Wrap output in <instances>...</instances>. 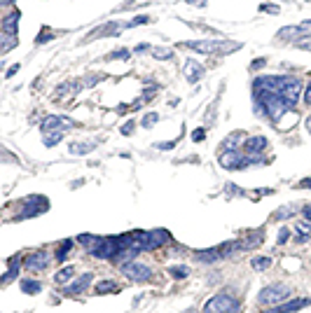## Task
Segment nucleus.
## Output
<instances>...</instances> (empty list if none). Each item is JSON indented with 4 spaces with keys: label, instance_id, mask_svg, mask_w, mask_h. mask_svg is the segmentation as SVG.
I'll return each instance as SVG.
<instances>
[{
    "label": "nucleus",
    "instance_id": "39448f33",
    "mask_svg": "<svg viewBox=\"0 0 311 313\" xmlns=\"http://www.w3.org/2000/svg\"><path fill=\"white\" fill-rule=\"evenodd\" d=\"M122 274L134 283H143V281H150L152 269L148 267V264H138V262L131 260V262H127V264H122Z\"/></svg>",
    "mask_w": 311,
    "mask_h": 313
},
{
    "label": "nucleus",
    "instance_id": "412c9836",
    "mask_svg": "<svg viewBox=\"0 0 311 313\" xmlns=\"http://www.w3.org/2000/svg\"><path fill=\"white\" fill-rule=\"evenodd\" d=\"M251 267L255 269V271H265V269L272 267V260H269V257H253Z\"/></svg>",
    "mask_w": 311,
    "mask_h": 313
},
{
    "label": "nucleus",
    "instance_id": "e433bc0d",
    "mask_svg": "<svg viewBox=\"0 0 311 313\" xmlns=\"http://www.w3.org/2000/svg\"><path fill=\"white\" fill-rule=\"evenodd\" d=\"M127 56H129V52H127V49H122V52H115L113 54V59H127Z\"/></svg>",
    "mask_w": 311,
    "mask_h": 313
},
{
    "label": "nucleus",
    "instance_id": "c03bdc74",
    "mask_svg": "<svg viewBox=\"0 0 311 313\" xmlns=\"http://www.w3.org/2000/svg\"><path fill=\"white\" fill-rule=\"evenodd\" d=\"M300 187H311V180H304V183H300Z\"/></svg>",
    "mask_w": 311,
    "mask_h": 313
},
{
    "label": "nucleus",
    "instance_id": "79ce46f5",
    "mask_svg": "<svg viewBox=\"0 0 311 313\" xmlns=\"http://www.w3.org/2000/svg\"><path fill=\"white\" fill-rule=\"evenodd\" d=\"M136 52H138V54H141V52H148V45H138Z\"/></svg>",
    "mask_w": 311,
    "mask_h": 313
},
{
    "label": "nucleus",
    "instance_id": "20e7f679",
    "mask_svg": "<svg viewBox=\"0 0 311 313\" xmlns=\"http://www.w3.org/2000/svg\"><path fill=\"white\" fill-rule=\"evenodd\" d=\"M290 297V288L288 285H269V288H265V290L260 292V304H281L283 299Z\"/></svg>",
    "mask_w": 311,
    "mask_h": 313
},
{
    "label": "nucleus",
    "instance_id": "423d86ee",
    "mask_svg": "<svg viewBox=\"0 0 311 313\" xmlns=\"http://www.w3.org/2000/svg\"><path fill=\"white\" fill-rule=\"evenodd\" d=\"M49 208V204H47L45 197H28L26 201H23V208L21 213H19V220H23V217H35V215H42Z\"/></svg>",
    "mask_w": 311,
    "mask_h": 313
},
{
    "label": "nucleus",
    "instance_id": "aec40b11",
    "mask_svg": "<svg viewBox=\"0 0 311 313\" xmlns=\"http://www.w3.org/2000/svg\"><path fill=\"white\" fill-rule=\"evenodd\" d=\"M73 276H75V267H66L54 276V283H66L68 278H73Z\"/></svg>",
    "mask_w": 311,
    "mask_h": 313
},
{
    "label": "nucleus",
    "instance_id": "6ab92c4d",
    "mask_svg": "<svg viewBox=\"0 0 311 313\" xmlns=\"http://www.w3.org/2000/svg\"><path fill=\"white\" fill-rule=\"evenodd\" d=\"M16 274H19V257H12V260H9V271L2 276V283H9Z\"/></svg>",
    "mask_w": 311,
    "mask_h": 313
},
{
    "label": "nucleus",
    "instance_id": "f704fd0d",
    "mask_svg": "<svg viewBox=\"0 0 311 313\" xmlns=\"http://www.w3.org/2000/svg\"><path fill=\"white\" fill-rule=\"evenodd\" d=\"M304 103H307V105H311V82L307 84V92H304Z\"/></svg>",
    "mask_w": 311,
    "mask_h": 313
},
{
    "label": "nucleus",
    "instance_id": "c756f323",
    "mask_svg": "<svg viewBox=\"0 0 311 313\" xmlns=\"http://www.w3.org/2000/svg\"><path fill=\"white\" fill-rule=\"evenodd\" d=\"M52 38H54V33H49V31H47V28H45V33H42V35H38V38H35V45H45L47 40H52Z\"/></svg>",
    "mask_w": 311,
    "mask_h": 313
},
{
    "label": "nucleus",
    "instance_id": "473e14b6",
    "mask_svg": "<svg viewBox=\"0 0 311 313\" xmlns=\"http://www.w3.org/2000/svg\"><path fill=\"white\" fill-rule=\"evenodd\" d=\"M122 133H124V136L134 133V122H127V124H124V126H122Z\"/></svg>",
    "mask_w": 311,
    "mask_h": 313
},
{
    "label": "nucleus",
    "instance_id": "ea45409f",
    "mask_svg": "<svg viewBox=\"0 0 311 313\" xmlns=\"http://www.w3.org/2000/svg\"><path fill=\"white\" fill-rule=\"evenodd\" d=\"M187 5H206V0H185Z\"/></svg>",
    "mask_w": 311,
    "mask_h": 313
},
{
    "label": "nucleus",
    "instance_id": "2f4dec72",
    "mask_svg": "<svg viewBox=\"0 0 311 313\" xmlns=\"http://www.w3.org/2000/svg\"><path fill=\"white\" fill-rule=\"evenodd\" d=\"M288 236H290V229H286V227H283V229L279 231V243H286V241H288Z\"/></svg>",
    "mask_w": 311,
    "mask_h": 313
},
{
    "label": "nucleus",
    "instance_id": "f8f14e48",
    "mask_svg": "<svg viewBox=\"0 0 311 313\" xmlns=\"http://www.w3.org/2000/svg\"><path fill=\"white\" fill-rule=\"evenodd\" d=\"M311 299H293V302H288V304H281L276 306V309H269L267 313H290V311H300V309H304V306H309Z\"/></svg>",
    "mask_w": 311,
    "mask_h": 313
},
{
    "label": "nucleus",
    "instance_id": "c9c22d12",
    "mask_svg": "<svg viewBox=\"0 0 311 313\" xmlns=\"http://www.w3.org/2000/svg\"><path fill=\"white\" fill-rule=\"evenodd\" d=\"M302 213H304V220H309V222H311V204H307V206L302 208Z\"/></svg>",
    "mask_w": 311,
    "mask_h": 313
},
{
    "label": "nucleus",
    "instance_id": "4be33fe9",
    "mask_svg": "<svg viewBox=\"0 0 311 313\" xmlns=\"http://www.w3.org/2000/svg\"><path fill=\"white\" fill-rule=\"evenodd\" d=\"M96 292H99V295L117 292V283H113V281H101V283H99V288H96Z\"/></svg>",
    "mask_w": 311,
    "mask_h": 313
},
{
    "label": "nucleus",
    "instance_id": "393cba45",
    "mask_svg": "<svg viewBox=\"0 0 311 313\" xmlns=\"http://www.w3.org/2000/svg\"><path fill=\"white\" fill-rule=\"evenodd\" d=\"M157 119H159V115H157V112H148V115L143 117V126L145 129H150V126H155V124H157Z\"/></svg>",
    "mask_w": 311,
    "mask_h": 313
},
{
    "label": "nucleus",
    "instance_id": "dca6fc26",
    "mask_svg": "<svg viewBox=\"0 0 311 313\" xmlns=\"http://www.w3.org/2000/svg\"><path fill=\"white\" fill-rule=\"evenodd\" d=\"M243 138H246L243 133H232V136L225 140V150H227V152H236V147L243 143Z\"/></svg>",
    "mask_w": 311,
    "mask_h": 313
},
{
    "label": "nucleus",
    "instance_id": "4468645a",
    "mask_svg": "<svg viewBox=\"0 0 311 313\" xmlns=\"http://www.w3.org/2000/svg\"><path fill=\"white\" fill-rule=\"evenodd\" d=\"M265 147H267V138L265 136H253V138L246 140V150H248L251 154H260Z\"/></svg>",
    "mask_w": 311,
    "mask_h": 313
},
{
    "label": "nucleus",
    "instance_id": "ddd939ff",
    "mask_svg": "<svg viewBox=\"0 0 311 313\" xmlns=\"http://www.w3.org/2000/svg\"><path fill=\"white\" fill-rule=\"evenodd\" d=\"M89 283H91V274H82L80 278H75V281L68 285V295H80V292H84L87 288H89Z\"/></svg>",
    "mask_w": 311,
    "mask_h": 313
},
{
    "label": "nucleus",
    "instance_id": "9d476101",
    "mask_svg": "<svg viewBox=\"0 0 311 313\" xmlns=\"http://www.w3.org/2000/svg\"><path fill=\"white\" fill-rule=\"evenodd\" d=\"M19 19H21V12H19V9H12V12L2 19V33H5V35H16Z\"/></svg>",
    "mask_w": 311,
    "mask_h": 313
},
{
    "label": "nucleus",
    "instance_id": "bb28decb",
    "mask_svg": "<svg viewBox=\"0 0 311 313\" xmlns=\"http://www.w3.org/2000/svg\"><path fill=\"white\" fill-rule=\"evenodd\" d=\"M61 136H63V133H45V145H47V147L56 145V143L61 140Z\"/></svg>",
    "mask_w": 311,
    "mask_h": 313
},
{
    "label": "nucleus",
    "instance_id": "a19ab883",
    "mask_svg": "<svg viewBox=\"0 0 311 313\" xmlns=\"http://www.w3.org/2000/svg\"><path fill=\"white\" fill-rule=\"evenodd\" d=\"M175 143H159V150H171Z\"/></svg>",
    "mask_w": 311,
    "mask_h": 313
},
{
    "label": "nucleus",
    "instance_id": "2eb2a0df",
    "mask_svg": "<svg viewBox=\"0 0 311 313\" xmlns=\"http://www.w3.org/2000/svg\"><path fill=\"white\" fill-rule=\"evenodd\" d=\"M307 31L304 26H290V28H283V31L276 33V38L279 40H288V38H295V35H302Z\"/></svg>",
    "mask_w": 311,
    "mask_h": 313
},
{
    "label": "nucleus",
    "instance_id": "a878e982",
    "mask_svg": "<svg viewBox=\"0 0 311 313\" xmlns=\"http://www.w3.org/2000/svg\"><path fill=\"white\" fill-rule=\"evenodd\" d=\"M68 92H77V84H63V87H59L56 89V99H63Z\"/></svg>",
    "mask_w": 311,
    "mask_h": 313
},
{
    "label": "nucleus",
    "instance_id": "4c0bfd02",
    "mask_svg": "<svg viewBox=\"0 0 311 313\" xmlns=\"http://www.w3.org/2000/svg\"><path fill=\"white\" fill-rule=\"evenodd\" d=\"M260 66H265V59H255V61H253V66H251V68H253V70H258Z\"/></svg>",
    "mask_w": 311,
    "mask_h": 313
},
{
    "label": "nucleus",
    "instance_id": "f257e3e1",
    "mask_svg": "<svg viewBox=\"0 0 311 313\" xmlns=\"http://www.w3.org/2000/svg\"><path fill=\"white\" fill-rule=\"evenodd\" d=\"M187 49L201 54H229L239 49V42H222V40H190V42H182Z\"/></svg>",
    "mask_w": 311,
    "mask_h": 313
},
{
    "label": "nucleus",
    "instance_id": "a211bd4d",
    "mask_svg": "<svg viewBox=\"0 0 311 313\" xmlns=\"http://www.w3.org/2000/svg\"><path fill=\"white\" fill-rule=\"evenodd\" d=\"M21 290L26 292V295H38V292L42 290V285H40L38 281H21Z\"/></svg>",
    "mask_w": 311,
    "mask_h": 313
},
{
    "label": "nucleus",
    "instance_id": "72a5a7b5",
    "mask_svg": "<svg viewBox=\"0 0 311 313\" xmlns=\"http://www.w3.org/2000/svg\"><path fill=\"white\" fill-rule=\"evenodd\" d=\"M204 133H206L204 129H197L194 133H192V140H197V143H199V140H204Z\"/></svg>",
    "mask_w": 311,
    "mask_h": 313
},
{
    "label": "nucleus",
    "instance_id": "7ed1b4c3",
    "mask_svg": "<svg viewBox=\"0 0 311 313\" xmlns=\"http://www.w3.org/2000/svg\"><path fill=\"white\" fill-rule=\"evenodd\" d=\"M204 313H239V302L234 297H229L225 292L215 295L206 302Z\"/></svg>",
    "mask_w": 311,
    "mask_h": 313
},
{
    "label": "nucleus",
    "instance_id": "c85d7f7f",
    "mask_svg": "<svg viewBox=\"0 0 311 313\" xmlns=\"http://www.w3.org/2000/svg\"><path fill=\"white\" fill-rule=\"evenodd\" d=\"M70 245H73V241H63V243H61V250H59V255H56V260H66V255H68V248Z\"/></svg>",
    "mask_w": 311,
    "mask_h": 313
},
{
    "label": "nucleus",
    "instance_id": "de8ad7c7",
    "mask_svg": "<svg viewBox=\"0 0 311 313\" xmlns=\"http://www.w3.org/2000/svg\"><path fill=\"white\" fill-rule=\"evenodd\" d=\"M9 2H12V0H2V5H9Z\"/></svg>",
    "mask_w": 311,
    "mask_h": 313
},
{
    "label": "nucleus",
    "instance_id": "6e6552de",
    "mask_svg": "<svg viewBox=\"0 0 311 313\" xmlns=\"http://www.w3.org/2000/svg\"><path fill=\"white\" fill-rule=\"evenodd\" d=\"M47 262H49L47 252H42V250L30 252L28 257L23 260V269H26V271H42V269H47Z\"/></svg>",
    "mask_w": 311,
    "mask_h": 313
},
{
    "label": "nucleus",
    "instance_id": "37998d69",
    "mask_svg": "<svg viewBox=\"0 0 311 313\" xmlns=\"http://www.w3.org/2000/svg\"><path fill=\"white\" fill-rule=\"evenodd\" d=\"M16 70H19V66H14V68H9V70H7V77H12V75L16 73Z\"/></svg>",
    "mask_w": 311,
    "mask_h": 313
},
{
    "label": "nucleus",
    "instance_id": "0eeeda50",
    "mask_svg": "<svg viewBox=\"0 0 311 313\" xmlns=\"http://www.w3.org/2000/svg\"><path fill=\"white\" fill-rule=\"evenodd\" d=\"M66 129H73V119L61 115H49L42 122V133H63Z\"/></svg>",
    "mask_w": 311,
    "mask_h": 313
},
{
    "label": "nucleus",
    "instance_id": "9b49d317",
    "mask_svg": "<svg viewBox=\"0 0 311 313\" xmlns=\"http://www.w3.org/2000/svg\"><path fill=\"white\" fill-rule=\"evenodd\" d=\"M182 70H185V77H187L190 82H199V77L204 75V66L199 61H194V59H187Z\"/></svg>",
    "mask_w": 311,
    "mask_h": 313
},
{
    "label": "nucleus",
    "instance_id": "cd10ccee",
    "mask_svg": "<svg viewBox=\"0 0 311 313\" xmlns=\"http://www.w3.org/2000/svg\"><path fill=\"white\" fill-rule=\"evenodd\" d=\"M168 274L173 276V278H185V276H187V267H171Z\"/></svg>",
    "mask_w": 311,
    "mask_h": 313
},
{
    "label": "nucleus",
    "instance_id": "1a4fd4ad",
    "mask_svg": "<svg viewBox=\"0 0 311 313\" xmlns=\"http://www.w3.org/2000/svg\"><path fill=\"white\" fill-rule=\"evenodd\" d=\"M220 166L222 168H246L248 166V159L246 157H239L236 152H222V157H220Z\"/></svg>",
    "mask_w": 311,
    "mask_h": 313
},
{
    "label": "nucleus",
    "instance_id": "5701e85b",
    "mask_svg": "<svg viewBox=\"0 0 311 313\" xmlns=\"http://www.w3.org/2000/svg\"><path fill=\"white\" fill-rule=\"evenodd\" d=\"M152 56H155V59H159V61H168V59H173V52H171V49L155 47V49H152Z\"/></svg>",
    "mask_w": 311,
    "mask_h": 313
},
{
    "label": "nucleus",
    "instance_id": "58836bf2",
    "mask_svg": "<svg viewBox=\"0 0 311 313\" xmlns=\"http://www.w3.org/2000/svg\"><path fill=\"white\" fill-rule=\"evenodd\" d=\"M260 9H265V12H272V14H274V12H279V9L274 7V5H262V7H260Z\"/></svg>",
    "mask_w": 311,
    "mask_h": 313
},
{
    "label": "nucleus",
    "instance_id": "b1692460",
    "mask_svg": "<svg viewBox=\"0 0 311 313\" xmlns=\"http://www.w3.org/2000/svg\"><path fill=\"white\" fill-rule=\"evenodd\" d=\"M16 45V35H5L2 33V52H9Z\"/></svg>",
    "mask_w": 311,
    "mask_h": 313
},
{
    "label": "nucleus",
    "instance_id": "a18cd8bd",
    "mask_svg": "<svg viewBox=\"0 0 311 313\" xmlns=\"http://www.w3.org/2000/svg\"><path fill=\"white\" fill-rule=\"evenodd\" d=\"M307 129H309V133H311V115H309V119H307Z\"/></svg>",
    "mask_w": 311,
    "mask_h": 313
},
{
    "label": "nucleus",
    "instance_id": "f3484780",
    "mask_svg": "<svg viewBox=\"0 0 311 313\" xmlns=\"http://www.w3.org/2000/svg\"><path fill=\"white\" fill-rule=\"evenodd\" d=\"M96 147V143H73L70 145V152L73 154H87V152H91Z\"/></svg>",
    "mask_w": 311,
    "mask_h": 313
},
{
    "label": "nucleus",
    "instance_id": "49530a36",
    "mask_svg": "<svg viewBox=\"0 0 311 313\" xmlns=\"http://www.w3.org/2000/svg\"><path fill=\"white\" fill-rule=\"evenodd\" d=\"M302 26H304V28H311V19H309V21H304Z\"/></svg>",
    "mask_w": 311,
    "mask_h": 313
},
{
    "label": "nucleus",
    "instance_id": "7c9ffc66",
    "mask_svg": "<svg viewBox=\"0 0 311 313\" xmlns=\"http://www.w3.org/2000/svg\"><path fill=\"white\" fill-rule=\"evenodd\" d=\"M94 241H96V236H91V234H84V236L77 238V243H82V245H89V243H94Z\"/></svg>",
    "mask_w": 311,
    "mask_h": 313
},
{
    "label": "nucleus",
    "instance_id": "f03ea898",
    "mask_svg": "<svg viewBox=\"0 0 311 313\" xmlns=\"http://www.w3.org/2000/svg\"><path fill=\"white\" fill-rule=\"evenodd\" d=\"M122 250V238L120 236H96V241L91 243L89 252L99 260H115V255Z\"/></svg>",
    "mask_w": 311,
    "mask_h": 313
}]
</instances>
